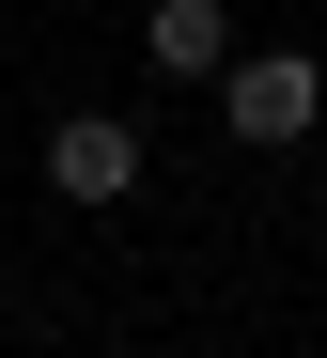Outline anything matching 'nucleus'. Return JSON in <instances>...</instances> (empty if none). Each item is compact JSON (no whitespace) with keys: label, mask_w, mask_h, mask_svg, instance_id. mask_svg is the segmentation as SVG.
<instances>
[{"label":"nucleus","mask_w":327,"mask_h":358,"mask_svg":"<svg viewBox=\"0 0 327 358\" xmlns=\"http://www.w3.org/2000/svg\"><path fill=\"white\" fill-rule=\"evenodd\" d=\"M218 109H234V141H312L327 63L312 47H249V63H218Z\"/></svg>","instance_id":"f257e3e1"},{"label":"nucleus","mask_w":327,"mask_h":358,"mask_svg":"<svg viewBox=\"0 0 327 358\" xmlns=\"http://www.w3.org/2000/svg\"><path fill=\"white\" fill-rule=\"evenodd\" d=\"M47 187L62 203H125L141 187V109H78V125L47 141Z\"/></svg>","instance_id":"f03ea898"},{"label":"nucleus","mask_w":327,"mask_h":358,"mask_svg":"<svg viewBox=\"0 0 327 358\" xmlns=\"http://www.w3.org/2000/svg\"><path fill=\"white\" fill-rule=\"evenodd\" d=\"M141 47H156L172 78H218V63H234V16H218V0H156V31H141Z\"/></svg>","instance_id":"7ed1b4c3"}]
</instances>
